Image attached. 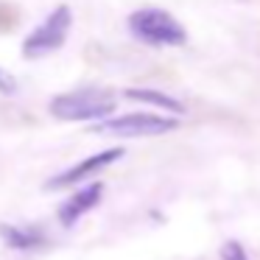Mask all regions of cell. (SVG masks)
<instances>
[{"label":"cell","mask_w":260,"mask_h":260,"mask_svg":"<svg viewBox=\"0 0 260 260\" xmlns=\"http://www.w3.org/2000/svg\"><path fill=\"white\" fill-rule=\"evenodd\" d=\"M132 37L146 45H154V48H179L187 42V31L174 14L162 12V9H137V12L129 14L126 20Z\"/></svg>","instance_id":"cell-1"},{"label":"cell","mask_w":260,"mask_h":260,"mask_svg":"<svg viewBox=\"0 0 260 260\" xmlns=\"http://www.w3.org/2000/svg\"><path fill=\"white\" fill-rule=\"evenodd\" d=\"M53 118L59 120H107L115 112V98L98 90H76L62 92L48 104Z\"/></svg>","instance_id":"cell-2"},{"label":"cell","mask_w":260,"mask_h":260,"mask_svg":"<svg viewBox=\"0 0 260 260\" xmlns=\"http://www.w3.org/2000/svg\"><path fill=\"white\" fill-rule=\"evenodd\" d=\"M73 25V12L70 6H56L28 37L23 40V56L25 59H42L48 53L59 51L64 45Z\"/></svg>","instance_id":"cell-3"},{"label":"cell","mask_w":260,"mask_h":260,"mask_svg":"<svg viewBox=\"0 0 260 260\" xmlns=\"http://www.w3.org/2000/svg\"><path fill=\"white\" fill-rule=\"evenodd\" d=\"M176 126H179L176 118H165V115H154V112H132V115H120V118L101 120V123L92 126V132L115 137H154L174 132Z\"/></svg>","instance_id":"cell-4"},{"label":"cell","mask_w":260,"mask_h":260,"mask_svg":"<svg viewBox=\"0 0 260 260\" xmlns=\"http://www.w3.org/2000/svg\"><path fill=\"white\" fill-rule=\"evenodd\" d=\"M120 157H123V148H118V146H115V148H104V151H98V154H90L87 159H81V162L64 168L62 174L51 176V179L45 182V190H64V187H76V185H81L84 179L95 176L98 171L115 165Z\"/></svg>","instance_id":"cell-5"},{"label":"cell","mask_w":260,"mask_h":260,"mask_svg":"<svg viewBox=\"0 0 260 260\" xmlns=\"http://www.w3.org/2000/svg\"><path fill=\"white\" fill-rule=\"evenodd\" d=\"M101 199H104V185H101V182H90L87 187H79V190L70 193V196L59 204V213H56L59 215V224H62L64 230L76 226L87 213H90V210L98 207Z\"/></svg>","instance_id":"cell-6"},{"label":"cell","mask_w":260,"mask_h":260,"mask_svg":"<svg viewBox=\"0 0 260 260\" xmlns=\"http://www.w3.org/2000/svg\"><path fill=\"white\" fill-rule=\"evenodd\" d=\"M0 241L9 249L17 252H31L45 243V232L40 226H17V224H0Z\"/></svg>","instance_id":"cell-7"},{"label":"cell","mask_w":260,"mask_h":260,"mask_svg":"<svg viewBox=\"0 0 260 260\" xmlns=\"http://www.w3.org/2000/svg\"><path fill=\"white\" fill-rule=\"evenodd\" d=\"M123 95L129 98V101L151 104V107H159V109H165V112H174V115H182V112H185V104L176 101L174 95H165V92H159V90H148V87H129V90H123Z\"/></svg>","instance_id":"cell-8"},{"label":"cell","mask_w":260,"mask_h":260,"mask_svg":"<svg viewBox=\"0 0 260 260\" xmlns=\"http://www.w3.org/2000/svg\"><path fill=\"white\" fill-rule=\"evenodd\" d=\"M218 254H221V260H249L246 249H243L238 241H226L224 246H221Z\"/></svg>","instance_id":"cell-9"},{"label":"cell","mask_w":260,"mask_h":260,"mask_svg":"<svg viewBox=\"0 0 260 260\" xmlns=\"http://www.w3.org/2000/svg\"><path fill=\"white\" fill-rule=\"evenodd\" d=\"M0 92H6V95L17 92V81H14V79H12V73H6L3 68H0Z\"/></svg>","instance_id":"cell-10"}]
</instances>
